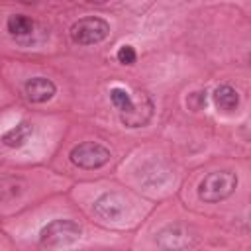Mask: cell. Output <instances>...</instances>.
Here are the masks:
<instances>
[{
  "label": "cell",
  "instance_id": "1",
  "mask_svg": "<svg viewBox=\"0 0 251 251\" xmlns=\"http://www.w3.org/2000/svg\"><path fill=\"white\" fill-rule=\"evenodd\" d=\"M237 186V175L231 171H216L202 178L198 186V196L204 202H220L227 198Z\"/></svg>",
  "mask_w": 251,
  "mask_h": 251
},
{
  "label": "cell",
  "instance_id": "2",
  "mask_svg": "<svg viewBox=\"0 0 251 251\" xmlns=\"http://www.w3.org/2000/svg\"><path fill=\"white\" fill-rule=\"evenodd\" d=\"M78 237H80V226L71 222V220H53L39 233V241H41L43 247L71 245Z\"/></svg>",
  "mask_w": 251,
  "mask_h": 251
},
{
  "label": "cell",
  "instance_id": "3",
  "mask_svg": "<svg viewBox=\"0 0 251 251\" xmlns=\"http://www.w3.org/2000/svg\"><path fill=\"white\" fill-rule=\"evenodd\" d=\"M110 33V24L102 18H82L73 24L71 39L78 45H94L106 39Z\"/></svg>",
  "mask_w": 251,
  "mask_h": 251
},
{
  "label": "cell",
  "instance_id": "4",
  "mask_svg": "<svg viewBox=\"0 0 251 251\" xmlns=\"http://www.w3.org/2000/svg\"><path fill=\"white\" fill-rule=\"evenodd\" d=\"M71 161L80 169H98L110 161V151L100 143L84 141L71 149Z\"/></svg>",
  "mask_w": 251,
  "mask_h": 251
},
{
  "label": "cell",
  "instance_id": "5",
  "mask_svg": "<svg viewBox=\"0 0 251 251\" xmlns=\"http://www.w3.org/2000/svg\"><path fill=\"white\" fill-rule=\"evenodd\" d=\"M131 98H133L131 108L127 112H122L120 120L126 127H141L153 116V102H151L149 94L143 90H137L135 96H131Z\"/></svg>",
  "mask_w": 251,
  "mask_h": 251
},
{
  "label": "cell",
  "instance_id": "6",
  "mask_svg": "<svg viewBox=\"0 0 251 251\" xmlns=\"http://www.w3.org/2000/svg\"><path fill=\"white\" fill-rule=\"evenodd\" d=\"M96 214L104 220H120L126 212V200L120 194H104L94 204Z\"/></svg>",
  "mask_w": 251,
  "mask_h": 251
},
{
  "label": "cell",
  "instance_id": "7",
  "mask_svg": "<svg viewBox=\"0 0 251 251\" xmlns=\"http://www.w3.org/2000/svg\"><path fill=\"white\" fill-rule=\"evenodd\" d=\"M55 94V84L49 78L33 76L25 82V96L31 102H47Z\"/></svg>",
  "mask_w": 251,
  "mask_h": 251
},
{
  "label": "cell",
  "instance_id": "8",
  "mask_svg": "<svg viewBox=\"0 0 251 251\" xmlns=\"http://www.w3.org/2000/svg\"><path fill=\"white\" fill-rule=\"evenodd\" d=\"M214 104L218 106V110L222 112H233L239 104V96L237 90L229 84H222L214 90Z\"/></svg>",
  "mask_w": 251,
  "mask_h": 251
},
{
  "label": "cell",
  "instance_id": "9",
  "mask_svg": "<svg viewBox=\"0 0 251 251\" xmlns=\"http://www.w3.org/2000/svg\"><path fill=\"white\" fill-rule=\"evenodd\" d=\"M31 135V124L27 122H20L16 127L8 129L4 135H2V143L6 147H22Z\"/></svg>",
  "mask_w": 251,
  "mask_h": 251
},
{
  "label": "cell",
  "instance_id": "10",
  "mask_svg": "<svg viewBox=\"0 0 251 251\" xmlns=\"http://www.w3.org/2000/svg\"><path fill=\"white\" fill-rule=\"evenodd\" d=\"M31 29H33V22L27 16L16 14V16L8 18V31L12 35H27V33H31Z\"/></svg>",
  "mask_w": 251,
  "mask_h": 251
},
{
  "label": "cell",
  "instance_id": "11",
  "mask_svg": "<svg viewBox=\"0 0 251 251\" xmlns=\"http://www.w3.org/2000/svg\"><path fill=\"white\" fill-rule=\"evenodd\" d=\"M110 100H112V104L120 110V114H122V112H127V110L131 108V102H133L131 94H129L127 90L120 88V86H114V88L110 90Z\"/></svg>",
  "mask_w": 251,
  "mask_h": 251
},
{
  "label": "cell",
  "instance_id": "12",
  "mask_svg": "<svg viewBox=\"0 0 251 251\" xmlns=\"http://www.w3.org/2000/svg\"><path fill=\"white\" fill-rule=\"evenodd\" d=\"M135 59H137V55H135V49L131 45H122L118 49V61L122 65H133Z\"/></svg>",
  "mask_w": 251,
  "mask_h": 251
},
{
  "label": "cell",
  "instance_id": "13",
  "mask_svg": "<svg viewBox=\"0 0 251 251\" xmlns=\"http://www.w3.org/2000/svg\"><path fill=\"white\" fill-rule=\"evenodd\" d=\"M186 106L194 112H198L202 106H206V92L204 90H198V92H192L188 98H186Z\"/></svg>",
  "mask_w": 251,
  "mask_h": 251
},
{
  "label": "cell",
  "instance_id": "14",
  "mask_svg": "<svg viewBox=\"0 0 251 251\" xmlns=\"http://www.w3.org/2000/svg\"><path fill=\"white\" fill-rule=\"evenodd\" d=\"M86 2H90V4H102V2H108V0H86Z\"/></svg>",
  "mask_w": 251,
  "mask_h": 251
},
{
  "label": "cell",
  "instance_id": "15",
  "mask_svg": "<svg viewBox=\"0 0 251 251\" xmlns=\"http://www.w3.org/2000/svg\"><path fill=\"white\" fill-rule=\"evenodd\" d=\"M20 2H24V4H31V2H35V0H20Z\"/></svg>",
  "mask_w": 251,
  "mask_h": 251
}]
</instances>
